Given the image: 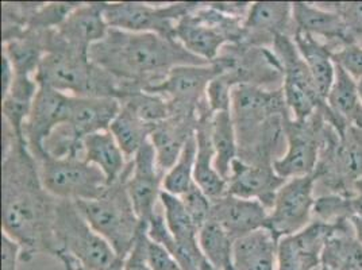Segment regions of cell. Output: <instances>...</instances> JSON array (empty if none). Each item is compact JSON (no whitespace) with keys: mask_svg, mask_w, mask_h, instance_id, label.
<instances>
[{"mask_svg":"<svg viewBox=\"0 0 362 270\" xmlns=\"http://www.w3.org/2000/svg\"><path fill=\"white\" fill-rule=\"evenodd\" d=\"M322 265L332 270H362V243L347 221L327 240Z\"/></svg>","mask_w":362,"mask_h":270,"instance_id":"obj_29","label":"cell"},{"mask_svg":"<svg viewBox=\"0 0 362 270\" xmlns=\"http://www.w3.org/2000/svg\"><path fill=\"white\" fill-rule=\"evenodd\" d=\"M57 203L59 199L44 188L26 141L3 126L1 233L21 246V261L42 253L56 257Z\"/></svg>","mask_w":362,"mask_h":270,"instance_id":"obj_1","label":"cell"},{"mask_svg":"<svg viewBox=\"0 0 362 270\" xmlns=\"http://www.w3.org/2000/svg\"><path fill=\"white\" fill-rule=\"evenodd\" d=\"M212 112L209 102L199 110L197 127V161L194 181L211 200L227 194V181L215 169V151L211 139Z\"/></svg>","mask_w":362,"mask_h":270,"instance_id":"obj_23","label":"cell"},{"mask_svg":"<svg viewBox=\"0 0 362 270\" xmlns=\"http://www.w3.org/2000/svg\"><path fill=\"white\" fill-rule=\"evenodd\" d=\"M211 139L215 151V169L227 181L231 165L238 158V139L230 111L212 114Z\"/></svg>","mask_w":362,"mask_h":270,"instance_id":"obj_32","label":"cell"},{"mask_svg":"<svg viewBox=\"0 0 362 270\" xmlns=\"http://www.w3.org/2000/svg\"><path fill=\"white\" fill-rule=\"evenodd\" d=\"M16 78V72L10 60L1 54V98H4L11 88Z\"/></svg>","mask_w":362,"mask_h":270,"instance_id":"obj_47","label":"cell"},{"mask_svg":"<svg viewBox=\"0 0 362 270\" xmlns=\"http://www.w3.org/2000/svg\"><path fill=\"white\" fill-rule=\"evenodd\" d=\"M317 270H332V269H329V268H327V266H323V265H322V266H320V268H319V269Z\"/></svg>","mask_w":362,"mask_h":270,"instance_id":"obj_53","label":"cell"},{"mask_svg":"<svg viewBox=\"0 0 362 270\" xmlns=\"http://www.w3.org/2000/svg\"><path fill=\"white\" fill-rule=\"evenodd\" d=\"M320 4L342 16L354 41L362 45V1H329Z\"/></svg>","mask_w":362,"mask_h":270,"instance_id":"obj_41","label":"cell"},{"mask_svg":"<svg viewBox=\"0 0 362 270\" xmlns=\"http://www.w3.org/2000/svg\"><path fill=\"white\" fill-rule=\"evenodd\" d=\"M38 90L40 86L35 77L16 76L8 93L4 98H1L3 123L19 139H25L23 127L30 115L33 103Z\"/></svg>","mask_w":362,"mask_h":270,"instance_id":"obj_28","label":"cell"},{"mask_svg":"<svg viewBox=\"0 0 362 270\" xmlns=\"http://www.w3.org/2000/svg\"><path fill=\"white\" fill-rule=\"evenodd\" d=\"M200 270H216L215 269V268H214V266H212L211 264H210V262H209V261H207V262H206V264H204V265H203V266H202V269ZM231 270H235V269H231Z\"/></svg>","mask_w":362,"mask_h":270,"instance_id":"obj_51","label":"cell"},{"mask_svg":"<svg viewBox=\"0 0 362 270\" xmlns=\"http://www.w3.org/2000/svg\"><path fill=\"white\" fill-rule=\"evenodd\" d=\"M277 245L279 240L267 228H259L234 240V269L277 270Z\"/></svg>","mask_w":362,"mask_h":270,"instance_id":"obj_25","label":"cell"},{"mask_svg":"<svg viewBox=\"0 0 362 270\" xmlns=\"http://www.w3.org/2000/svg\"><path fill=\"white\" fill-rule=\"evenodd\" d=\"M154 127L156 124L136 118L130 111L121 107L119 114L110 126V133L117 139L126 158L132 161L136 153L151 141Z\"/></svg>","mask_w":362,"mask_h":270,"instance_id":"obj_33","label":"cell"},{"mask_svg":"<svg viewBox=\"0 0 362 270\" xmlns=\"http://www.w3.org/2000/svg\"><path fill=\"white\" fill-rule=\"evenodd\" d=\"M49 31V30H47ZM46 53V31L26 30L16 40L3 44V52L16 76L35 77Z\"/></svg>","mask_w":362,"mask_h":270,"instance_id":"obj_30","label":"cell"},{"mask_svg":"<svg viewBox=\"0 0 362 270\" xmlns=\"http://www.w3.org/2000/svg\"><path fill=\"white\" fill-rule=\"evenodd\" d=\"M81 3L77 1H59V3H42L37 13L31 18L28 30L47 31L59 29L62 22Z\"/></svg>","mask_w":362,"mask_h":270,"instance_id":"obj_39","label":"cell"},{"mask_svg":"<svg viewBox=\"0 0 362 270\" xmlns=\"http://www.w3.org/2000/svg\"><path fill=\"white\" fill-rule=\"evenodd\" d=\"M199 1L148 4L141 1L105 3V18L110 29L129 33H151L176 40V28L182 16L197 8Z\"/></svg>","mask_w":362,"mask_h":270,"instance_id":"obj_9","label":"cell"},{"mask_svg":"<svg viewBox=\"0 0 362 270\" xmlns=\"http://www.w3.org/2000/svg\"><path fill=\"white\" fill-rule=\"evenodd\" d=\"M211 201L210 219L222 225L234 240L265 228L268 222L269 210L258 200L226 194Z\"/></svg>","mask_w":362,"mask_h":270,"instance_id":"obj_20","label":"cell"},{"mask_svg":"<svg viewBox=\"0 0 362 270\" xmlns=\"http://www.w3.org/2000/svg\"><path fill=\"white\" fill-rule=\"evenodd\" d=\"M314 176L326 194L350 197L353 184L362 177V129L350 124L338 134L327 123Z\"/></svg>","mask_w":362,"mask_h":270,"instance_id":"obj_6","label":"cell"},{"mask_svg":"<svg viewBox=\"0 0 362 270\" xmlns=\"http://www.w3.org/2000/svg\"><path fill=\"white\" fill-rule=\"evenodd\" d=\"M119 102L122 108L151 124H157L170 117V107L168 100L157 93L136 90L126 95Z\"/></svg>","mask_w":362,"mask_h":270,"instance_id":"obj_36","label":"cell"},{"mask_svg":"<svg viewBox=\"0 0 362 270\" xmlns=\"http://www.w3.org/2000/svg\"><path fill=\"white\" fill-rule=\"evenodd\" d=\"M90 60L132 92L160 84L176 66L209 64L191 54L177 40L117 29H110L100 42L90 46Z\"/></svg>","mask_w":362,"mask_h":270,"instance_id":"obj_2","label":"cell"},{"mask_svg":"<svg viewBox=\"0 0 362 270\" xmlns=\"http://www.w3.org/2000/svg\"><path fill=\"white\" fill-rule=\"evenodd\" d=\"M326 102L339 118L362 129V102L357 81L338 65H335V80Z\"/></svg>","mask_w":362,"mask_h":270,"instance_id":"obj_31","label":"cell"},{"mask_svg":"<svg viewBox=\"0 0 362 270\" xmlns=\"http://www.w3.org/2000/svg\"><path fill=\"white\" fill-rule=\"evenodd\" d=\"M351 225H353V230H354V234L356 237L358 238V240L362 243V216H353L350 219Z\"/></svg>","mask_w":362,"mask_h":270,"instance_id":"obj_49","label":"cell"},{"mask_svg":"<svg viewBox=\"0 0 362 270\" xmlns=\"http://www.w3.org/2000/svg\"><path fill=\"white\" fill-rule=\"evenodd\" d=\"M292 16L295 30L315 37L330 46L332 50L349 44H357L347 29L344 18L320 3L295 1L292 3Z\"/></svg>","mask_w":362,"mask_h":270,"instance_id":"obj_18","label":"cell"},{"mask_svg":"<svg viewBox=\"0 0 362 270\" xmlns=\"http://www.w3.org/2000/svg\"><path fill=\"white\" fill-rule=\"evenodd\" d=\"M245 37L242 45L268 47L277 35H293L295 25L292 3L256 1L250 3L243 20Z\"/></svg>","mask_w":362,"mask_h":270,"instance_id":"obj_17","label":"cell"},{"mask_svg":"<svg viewBox=\"0 0 362 270\" xmlns=\"http://www.w3.org/2000/svg\"><path fill=\"white\" fill-rule=\"evenodd\" d=\"M230 112L238 143L247 139L274 117H292L281 87L268 90L257 86H237L231 92Z\"/></svg>","mask_w":362,"mask_h":270,"instance_id":"obj_13","label":"cell"},{"mask_svg":"<svg viewBox=\"0 0 362 270\" xmlns=\"http://www.w3.org/2000/svg\"><path fill=\"white\" fill-rule=\"evenodd\" d=\"M273 169V165L247 164L234 160L227 179V194L262 203L271 211L277 191L286 184Z\"/></svg>","mask_w":362,"mask_h":270,"instance_id":"obj_19","label":"cell"},{"mask_svg":"<svg viewBox=\"0 0 362 270\" xmlns=\"http://www.w3.org/2000/svg\"><path fill=\"white\" fill-rule=\"evenodd\" d=\"M345 222L330 225L313 221L302 231L283 237L277 245V270L319 269L326 242Z\"/></svg>","mask_w":362,"mask_h":270,"instance_id":"obj_14","label":"cell"},{"mask_svg":"<svg viewBox=\"0 0 362 270\" xmlns=\"http://www.w3.org/2000/svg\"><path fill=\"white\" fill-rule=\"evenodd\" d=\"M199 246L206 259L216 270L234 269L233 265V246L234 240L228 235L226 230L209 219L199 230Z\"/></svg>","mask_w":362,"mask_h":270,"instance_id":"obj_34","label":"cell"},{"mask_svg":"<svg viewBox=\"0 0 362 270\" xmlns=\"http://www.w3.org/2000/svg\"><path fill=\"white\" fill-rule=\"evenodd\" d=\"M317 177L314 175L286 181L277 191L265 228L277 240L302 231L314 221Z\"/></svg>","mask_w":362,"mask_h":270,"instance_id":"obj_12","label":"cell"},{"mask_svg":"<svg viewBox=\"0 0 362 270\" xmlns=\"http://www.w3.org/2000/svg\"><path fill=\"white\" fill-rule=\"evenodd\" d=\"M83 160L98 166L108 184L119 180L130 163L110 130L87 135L83 139Z\"/></svg>","mask_w":362,"mask_h":270,"instance_id":"obj_26","label":"cell"},{"mask_svg":"<svg viewBox=\"0 0 362 270\" xmlns=\"http://www.w3.org/2000/svg\"><path fill=\"white\" fill-rule=\"evenodd\" d=\"M56 30L69 47L90 53V46L100 42L110 30L105 18V3H81Z\"/></svg>","mask_w":362,"mask_h":270,"instance_id":"obj_21","label":"cell"},{"mask_svg":"<svg viewBox=\"0 0 362 270\" xmlns=\"http://www.w3.org/2000/svg\"><path fill=\"white\" fill-rule=\"evenodd\" d=\"M121 111V102L114 98L71 96L68 124L80 138L110 130Z\"/></svg>","mask_w":362,"mask_h":270,"instance_id":"obj_24","label":"cell"},{"mask_svg":"<svg viewBox=\"0 0 362 270\" xmlns=\"http://www.w3.org/2000/svg\"><path fill=\"white\" fill-rule=\"evenodd\" d=\"M132 166L130 161L121 179L110 184L106 192L99 199L75 201L90 227L111 245L123 261L133 250L144 225L127 191V179Z\"/></svg>","mask_w":362,"mask_h":270,"instance_id":"obj_3","label":"cell"},{"mask_svg":"<svg viewBox=\"0 0 362 270\" xmlns=\"http://www.w3.org/2000/svg\"><path fill=\"white\" fill-rule=\"evenodd\" d=\"M22 249L7 234L1 233V270H16Z\"/></svg>","mask_w":362,"mask_h":270,"instance_id":"obj_46","label":"cell"},{"mask_svg":"<svg viewBox=\"0 0 362 270\" xmlns=\"http://www.w3.org/2000/svg\"><path fill=\"white\" fill-rule=\"evenodd\" d=\"M197 133L189 138L177 163L168 172L163 181V191L175 196L184 195L195 184L194 170L197 161Z\"/></svg>","mask_w":362,"mask_h":270,"instance_id":"obj_35","label":"cell"},{"mask_svg":"<svg viewBox=\"0 0 362 270\" xmlns=\"http://www.w3.org/2000/svg\"><path fill=\"white\" fill-rule=\"evenodd\" d=\"M332 61L335 65L346 71L356 81L362 78V45L349 44L341 46L332 52Z\"/></svg>","mask_w":362,"mask_h":270,"instance_id":"obj_42","label":"cell"},{"mask_svg":"<svg viewBox=\"0 0 362 270\" xmlns=\"http://www.w3.org/2000/svg\"><path fill=\"white\" fill-rule=\"evenodd\" d=\"M233 61L225 50L207 65H181L173 68L165 80L146 92L164 96L173 114H197L207 103V90L212 80L231 66Z\"/></svg>","mask_w":362,"mask_h":270,"instance_id":"obj_7","label":"cell"},{"mask_svg":"<svg viewBox=\"0 0 362 270\" xmlns=\"http://www.w3.org/2000/svg\"><path fill=\"white\" fill-rule=\"evenodd\" d=\"M234 87L226 78V76L219 75L212 80L207 90V102L212 112L230 111L231 107V92Z\"/></svg>","mask_w":362,"mask_h":270,"instance_id":"obj_43","label":"cell"},{"mask_svg":"<svg viewBox=\"0 0 362 270\" xmlns=\"http://www.w3.org/2000/svg\"><path fill=\"white\" fill-rule=\"evenodd\" d=\"M350 201L354 216H362V177L353 184Z\"/></svg>","mask_w":362,"mask_h":270,"instance_id":"obj_48","label":"cell"},{"mask_svg":"<svg viewBox=\"0 0 362 270\" xmlns=\"http://www.w3.org/2000/svg\"><path fill=\"white\" fill-rule=\"evenodd\" d=\"M197 114H173L156 124L151 135V143L156 151L157 165L168 173L177 163L189 138L197 133Z\"/></svg>","mask_w":362,"mask_h":270,"instance_id":"obj_22","label":"cell"},{"mask_svg":"<svg viewBox=\"0 0 362 270\" xmlns=\"http://www.w3.org/2000/svg\"><path fill=\"white\" fill-rule=\"evenodd\" d=\"M54 238L57 243L56 258L66 270L81 266L86 270H108L121 259L111 245L98 234L75 201L59 200L56 210Z\"/></svg>","mask_w":362,"mask_h":270,"instance_id":"obj_4","label":"cell"},{"mask_svg":"<svg viewBox=\"0 0 362 270\" xmlns=\"http://www.w3.org/2000/svg\"><path fill=\"white\" fill-rule=\"evenodd\" d=\"M146 228L148 223H144L139 235L136 238V245L130 254L124 259L123 270H151L145 254V240H146Z\"/></svg>","mask_w":362,"mask_h":270,"instance_id":"obj_45","label":"cell"},{"mask_svg":"<svg viewBox=\"0 0 362 270\" xmlns=\"http://www.w3.org/2000/svg\"><path fill=\"white\" fill-rule=\"evenodd\" d=\"M180 199L191 219L200 230V227L210 219L211 199L206 195L197 184H194L187 194L180 196Z\"/></svg>","mask_w":362,"mask_h":270,"instance_id":"obj_40","label":"cell"},{"mask_svg":"<svg viewBox=\"0 0 362 270\" xmlns=\"http://www.w3.org/2000/svg\"><path fill=\"white\" fill-rule=\"evenodd\" d=\"M37 164L44 188L59 200H95L110 185L105 173L83 158L45 157Z\"/></svg>","mask_w":362,"mask_h":270,"instance_id":"obj_8","label":"cell"},{"mask_svg":"<svg viewBox=\"0 0 362 270\" xmlns=\"http://www.w3.org/2000/svg\"><path fill=\"white\" fill-rule=\"evenodd\" d=\"M42 3H1V41L8 42L29 29L31 18Z\"/></svg>","mask_w":362,"mask_h":270,"instance_id":"obj_37","label":"cell"},{"mask_svg":"<svg viewBox=\"0 0 362 270\" xmlns=\"http://www.w3.org/2000/svg\"><path fill=\"white\" fill-rule=\"evenodd\" d=\"M314 221L335 225L350 221L354 216L350 197L337 194H325L315 197L314 203Z\"/></svg>","mask_w":362,"mask_h":270,"instance_id":"obj_38","label":"cell"},{"mask_svg":"<svg viewBox=\"0 0 362 270\" xmlns=\"http://www.w3.org/2000/svg\"><path fill=\"white\" fill-rule=\"evenodd\" d=\"M243 16L225 11L219 3H199L182 16L176 28V40L191 54L211 64L228 45H242Z\"/></svg>","mask_w":362,"mask_h":270,"instance_id":"obj_5","label":"cell"},{"mask_svg":"<svg viewBox=\"0 0 362 270\" xmlns=\"http://www.w3.org/2000/svg\"><path fill=\"white\" fill-rule=\"evenodd\" d=\"M145 254L151 270H181L176 258L165 247L148 237L145 240Z\"/></svg>","mask_w":362,"mask_h":270,"instance_id":"obj_44","label":"cell"},{"mask_svg":"<svg viewBox=\"0 0 362 270\" xmlns=\"http://www.w3.org/2000/svg\"><path fill=\"white\" fill-rule=\"evenodd\" d=\"M357 86H358V92H360V98H361L362 102V78L361 80H358V81H357Z\"/></svg>","mask_w":362,"mask_h":270,"instance_id":"obj_52","label":"cell"},{"mask_svg":"<svg viewBox=\"0 0 362 270\" xmlns=\"http://www.w3.org/2000/svg\"><path fill=\"white\" fill-rule=\"evenodd\" d=\"M272 47L283 68L281 88L292 119H308L327 102L317 90L315 80L292 37L277 35Z\"/></svg>","mask_w":362,"mask_h":270,"instance_id":"obj_10","label":"cell"},{"mask_svg":"<svg viewBox=\"0 0 362 270\" xmlns=\"http://www.w3.org/2000/svg\"><path fill=\"white\" fill-rule=\"evenodd\" d=\"M132 172L127 179V191L138 218L149 223L160 203L165 173L157 165L156 151L151 141L132 160Z\"/></svg>","mask_w":362,"mask_h":270,"instance_id":"obj_16","label":"cell"},{"mask_svg":"<svg viewBox=\"0 0 362 270\" xmlns=\"http://www.w3.org/2000/svg\"><path fill=\"white\" fill-rule=\"evenodd\" d=\"M123 265H124V261H122V262H119L118 265H115L114 268H111V269L108 270H123ZM72 270H86L84 268H81V266H75L74 269Z\"/></svg>","mask_w":362,"mask_h":270,"instance_id":"obj_50","label":"cell"},{"mask_svg":"<svg viewBox=\"0 0 362 270\" xmlns=\"http://www.w3.org/2000/svg\"><path fill=\"white\" fill-rule=\"evenodd\" d=\"M326 107V105H325ZM323 107V108H325ZM320 108L308 119L284 118L287 151L273 163L274 172L284 180L314 175L323 143L327 122Z\"/></svg>","mask_w":362,"mask_h":270,"instance_id":"obj_11","label":"cell"},{"mask_svg":"<svg viewBox=\"0 0 362 270\" xmlns=\"http://www.w3.org/2000/svg\"><path fill=\"white\" fill-rule=\"evenodd\" d=\"M69 110L71 95L40 86L30 115L23 127L26 143L37 161L45 158L44 143L57 126L68 122Z\"/></svg>","mask_w":362,"mask_h":270,"instance_id":"obj_15","label":"cell"},{"mask_svg":"<svg viewBox=\"0 0 362 270\" xmlns=\"http://www.w3.org/2000/svg\"><path fill=\"white\" fill-rule=\"evenodd\" d=\"M292 38L314 77L322 98L327 100L335 80V64L332 61L334 50L327 44L303 31H293Z\"/></svg>","mask_w":362,"mask_h":270,"instance_id":"obj_27","label":"cell"}]
</instances>
